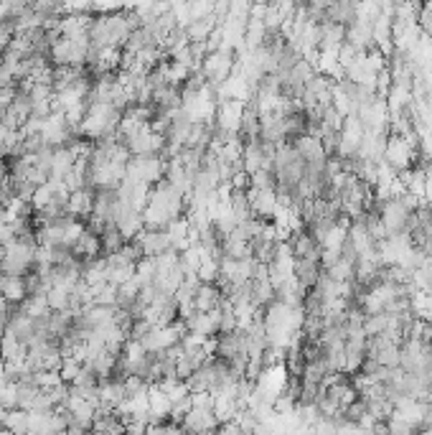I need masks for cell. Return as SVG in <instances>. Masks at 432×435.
I'll return each mask as SVG.
<instances>
[{"label":"cell","instance_id":"cell-1","mask_svg":"<svg viewBox=\"0 0 432 435\" xmlns=\"http://www.w3.org/2000/svg\"><path fill=\"white\" fill-rule=\"evenodd\" d=\"M25 354H28V349H25L23 341H18L13 334L6 331V336L0 338V356H3V362H25Z\"/></svg>","mask_w":432,"mask_h":435},{"label":"cell","instance_id":"cell-2","mask_svg":"<svg viewBox=\"0 0 432 435\" xmlns=\"http://www.w3.org/2000/svg\"><path fill=\"white\" fill-rule=\"evenodd\" d=\"M28 425H31V412L25 410H10L6 412V420H3V427L13 435H28Z\"/></svg>","mask_w":432,"mask_h":435},{"label":"cell","instance_id":"cell-3","mask_svg":"<svg viewBox=\"0 0 432 435\" xmlns=\"http://www.w3.org/2000/svg\"><path fill=\"white\" fill-rule=\"evenodd\" d=\"M79 371H82V362L79 359H64L61 367H59V377L64 385H72L74 379L79 377Z\"/></svg>","mask_w":432,"mask_h":435},{"label":"cell","instance_id":"cell-4","mask_svg":"<svg viewBox=\"0 0 432 435\" xmlns=\"http://www.w3.org/2000/svg\"><path fill=\"white\" fill-rule=\"evenodd\" d=\"M84 435H94V433H84Z\"/></svg>","mask_w":432,"mask_h":435}]
</instances>
